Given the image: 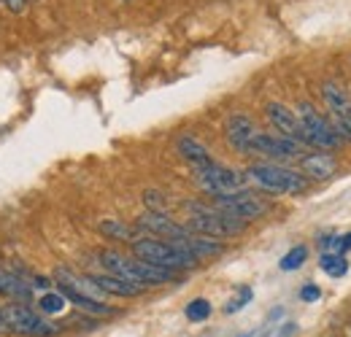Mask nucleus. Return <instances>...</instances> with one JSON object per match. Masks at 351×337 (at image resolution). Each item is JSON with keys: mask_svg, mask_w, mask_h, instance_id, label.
<instances>
[{"mask_svg": "<svg viewBox=\"0 0 351 337\" xmlns=\"http://www.w3.org/2000/svg\"><path fill=\"white\" fill-rule=\"evenodd\" d=\"M100 264L106 267V273H114L130 284H138V286H165L176 281V270H168V267H157V264H149L138 256H122L117 251H103L100 253Z\"/></svg>", "mask_w": 351, "mask_h": 337, "instance_id": "f257e3e1", "label": "nucleus"}, {"mask_svg": "<svg viewBox=\"0 0 351 337\" xmlns=\"http://www.w3.org/2000/svg\"><path fill=\"white\" fill-rule=\"evenodd\" d=\"M186 229H192L195 235H206V238H214V240H224V238H232L238 232L246 229V221L224 213L221 208H211V205H203V203H186Z\"/></svg>", "mask_w": 351, "mask_h": 337, "instance_id": "f03ea898", "label": "nucleus"}, {"mask_svg": "<svg viewBox=\"0 0 351 337\" xmlns=\"http://www.w3.org/2000/svg\"><path fill=\"white\" fill-rule=\"evenodd\" d=\"M246 178L270 195H303L311 186V181L303 173L284 168L278 162H257L246 170Z\"/></svg>", "mask_w": 351, "mask_h": 337, "instance_id": "7ed1b4c3", "label": "nucleus"}, {"mask_svg": "<svg viewBox=\"0 0 351 337\" xmlns=\"http://www.w3.org/2000/svg\"><path fill=\"white\" fill-rule=\"evenodd\" d=\"M132 253L149 264H157V267H168V270H192L197 267L200 259H195L189 251L178 249L171 240H157V238H138L132 243Z\"/></svg>", "mask_w": 351, "mask_h": 337, "instance_id": "20e7f679", "label": "nucleus"}, {"mask_svg": "<svg viewBox=\"0 0 351 337\" xmlns=\"http://www.w3.org/2000/svg\"><path fill=\"white\" fill-rule=\"evenodd\" d=\"M298 119H300V143H308L319 151H332L341 146V138L332 129L330 119L322 116L311 103L298 105Z\"/></svg>", "mask_w": 351, "mask_h": 337, "instance_id": "39448f33", "label": "nucleus"}, {"mask_svg": "<svg viewBox=\"0 0 351 337\" xmlns=\"http://www.w3.org/2000/svg\"><path fill=\"white\" fill-rule=\"evenodd\" d=\"M0 316H3L5 329H11V332H16L22 337H51L60 332L57 324L41 319L38 313H33L25 305H8V308L0 310Z\"/></svg>", "mask_w": 351, "mask_h": 337, "instance_id": "423d86ee", "label": "nucleus"}, {"mask_svg": "<svg viewBox=\"0 0 351 337\" xmlns=\"http://www.w3.org/2000/svg\"><path fill=\"white\" fill-rule=\"evenodd\" d=\"M249 154H260L273 162H284V160H298L303 157V146L295 138L287 135H267V132H257L249 140Z\"/></svg>", "mask_w": 351, "mask_h": 337, "instance_id": "0eeeda50", "label": "nucleus"}, {"mask_svg": "<svg viewBox=\"0 0 351 337\" xmlns=\"http://www.w3.org/2000/svg\"><path fill=\"white\" fill-rule=\"evenodd\" d=\"M195 178H197L200 189L208 192V195H230V192H238V189H243V184L249 181L243 173L221 168L217 162H211V165H206V168H195Z\"/></svg>", "mask_w": 351, "mask_h": 337, "instance_id": "6e6552de", "label": "nucleus"}, {"mask_svg": "<svg viewBox=\"0 0 351 337\" xmlns=\"http://www.w3.org/2000/svg\"><path fill=\"white\" fill-rule=\"evenodd\" d=\"M214 205L230 216H235V219H241V221L263 219L267 213V203L263 197H257L254 192H246V189H238L230 195H214Z\"/></svg>", "mask_w": 351, "mask_h": 337, "instance_id": "1a4fd4ad", "label": "nucleus"}, {"mask_svg": "<svg viewBox=\"0 0 351 337\" xmlns=\"http://www.w3.org/2000/svg\"><path fill=\"white\" fill-rule=\"evenodd\" d=\"M138 229H146L152 235H160V238H168V240H184L192 235V229H186V224H176L173 219H168L165 213L157 211H146L138 219Z\"/></svg>", "mask_w": 351, "mask_h": 337, "instance_id": "9d476101", "label": "nucleus"}, {"mask_svg": "<svg viewBox=\"0 0 351 337\" xmlns=\"http://www.w3.org/2000/svg\"><path fill=\"white\" fill-rule=\"evenodd\" d=\"M265 116L270 127L278 132V135H287V138H295L300 140V119L292 108H287L284 103H267L265 105Z\"/></svg>", "mask_w": 351, "mask_h": 337, "instance_id": "9b49d317", "label": "nucleus"}, {"mask_svg": "<svg viewBox=\"0 0 351 337\" xmlns=\"http://www.w3.org/2000/svg\"><path fill=\"white\" fill-rule=\"evenodd\" d=\"M224 135H227V143H230L238 154H249V140L257 135V127H254V122H252L246 114H235V116L227 119Z\"/></svg>", "mask_w": 351, "mask_h": 337, "instance_id": "f8f14e48", "label": "nucleus"}, {"mask_svg": "<svg viewBox=\"0 0 351 337\" xmlns=\"http://www.w3.org/2000/svg\"><path fill=\"white\" fill-rule=\"evenodd\" d=\"M335 170H338V162L327 151H313V154L300 157V173L308 181H327V178L335 175Z\"/></svg>", "mask_w": 351, "mask_h": 337, "instance_id": "ddd939ff", "label": "nucleus"}, {"mask_svg": "<svg viewBox=\"0 0 351 337\" xmlns=\"http://www.w3.org/2000/svg\"><path fill=\"white\" fill-rule=\"evenodd\" d=\"M176 149H178V154H181L192 168H206V165L214 162L211 154H208V149H206L197 138H192V135H181V138L176 140Z\"/></svg>", "mask_w": 351, "mask_h": 337, "instance_id": "4468645a", "label": "nucleus"}, {"mask_svg": "<svg viewBox=\"0 0 351 337\" xmlns=\"http://www.w3.org/2000/svg\"><path fill=\"white\" fill-rule=\"evenodd\" d=\"M322 97H324V103H327L330 114L343 116V119H349L351 122V95L343 89V86L327 82V84L322 86Z\"/></svg>", "mask_w": 351, "mask_h": 337, "instance_id": "2eb2a0df", "label": "nucleus"}, {"mask_svg": "<svg viewBox=\"0 0 351 337\" xmlns=\"http://www.w3.org/2000/svg\"><path fill=\"white\" fill-rule=\"evenodd\" d=\"M95 278V284L106 292V295H114V297H138L143 295L146 289L143 286H138V284H130V281H125V278H119V275H114V273H103V275H92Z\"/></svg>", "mask_w": 351, "mask_h": 337, "instance_id": "dca6fc26", "label": "nucleus"}, {"mask_svg": "<svg viewBox=\"0 0 351 337\" xmlns=\"http://www.w3.org/2000/svg\"><path fill=\"white\" fill-rule=\"evenodd\" d=\"M57 289H60V295L65 297L71 305H76V308L87 310V313H92V316H114V308H108L106 302H97V299H92V297L79 295L76 289H71V286H62V284H57Z\"/></svg>", "mask_w": 351, "mask_h": 337, "instance_id": "f3484780", "label": "nucleus"}, {"mask_svg": "<svg viewBox=\"0 0 351 337\" xmlns=\"http://www.w3.org/2000/svg\"><path fill=\"white\" fill-rule=\"evenodd\" d=\"M97 229H100L103 238H111V240H119V243H135L138 240L135 227L125 224V221H117V219H103L97 224Z\"/></svg>", "mask_w": 351, "mask_h": 337, "instance_id": "a211bd4d", "label": "nucleus"}, {"mask_svg": "<svg viewBox=\"0 0 351 337\" xmlns=\"http://www.w3.org/2000/svg\"><path fill=\"white\" fill-rule=\"evenodd\" d=\"M319 264H322V270H324L327 275H332V278H343V275L349 273V259H346V253L324 251L319 256Z\"/></svg>", "mask_w": 351, "mask_h": 337, "instance_id": "6ab92c4d", "label": "nucleus"}, {"mask_svg": "<svg viewBox=\"0 0 351 337\" xmlns=\"http://www.w3.org/2000/svg\"><path fill=\"white\" fill-rule=\"evenodd\" d=\"M186 319L189 321H195V324H200V321H206L208 316H211V302L208 299H203V297H197V299H192L189 305H186Z\"/></svg>", "mask_w": 351, "mask_h": 337, "instance_id": "aec40b11", "label": "nucleus"}, {"mask_svg": "<svg viewBox=\"0 0 351 337\" xmlns=\"http://www.w3.org/2000/svg\"><path fill=\"white\" fill-rule=\"evenodd\" d=\"M308 259V249L306 246H295L292 251L287 253L284 259H281V270H287V273H292V270H298V267H303Z\"/></svg>", "mask_w": 351, "mask_h": 337, "instance_id": "412c9836", "label": "nucleus"}, {"mask_svg": "<svg viewBox=\"0 0 351 337\" xmlns=\"http://www.w3.org/2000/svg\"><path fill=\"white\" fill-rule=\"evenodd\" d=\"M38 305H41V310H46V313H60L62 308H65V297L60 295H51V292H46L41 299H38Z\"/></svg>", "mask_w": 351, "mask_h": 337, "instance_id": "4be33fe9", "label": "nucleus"}, {"mask_svg": "<svg viewBox=\"0 0 351 337\" xmlns=\"http://www.w3.org/2000/svg\"><path fill=\"white\" fill-rule=\"evenodd\" d=\"M252 297H254V292H252L249 286H241L238 297H235V299H230V305L224 308V313H238V310H243V308L252 302Z\"/></svg>", "mask_w": 351, "mask_h": 337, "instance_id": "5701e85b", "label": "nucleus"}, {"mask_svg": "<svg viewBox=\"0 0 351 337\" xmlns=\"http://www.w3.org/2000/svg\"><path fill=\"white\" fill-rule=\"evenodd\" d=\"M143 203L149 205V211H157V213H165V197H162V192H146L143 195Z\"/></svg>", "mask_w": 351, "mask_h": 337, "instance_id": "b1692460", "label": "nucleus"}, {"mask_svg": "<svg viewBox=\"0 0 351 337\" xmlns=\"http://www.w3.org/2000/svg\"><path fill=\"white\" fill-rule=\"evenodd\" d=\"M319 297H322V289H319L316 284H308V286L300 289V299H303V302H316Z\"/></svg>", "mask_w": 351, "mask_h": 337, "instance_id": "393cba45", "label": "nucleus"}, {"mask_svg": "<svg viewBox=\"0 0 351 337\" xmlns=\"http://www.w3.org/2000/svg\"><path fill=\"white\" fill-rule=\"evenodd\" d=\"M11 14H22L25 8H27V0H0Z\"/></svg>", "mask_w": 351, "mask_h": 337, "instance_id": "a878e982", "label": "nucleus"}, {"mask_svg": "<svg viewBox=\"0 0 351 337\" xmlns=\"http://www.w3.org/2000/svg\"><path fill=\"white\" fill-rule=\"evenodd\" d=\"M298 332V324H284V329L278 332V337H292Z\"/></svg>", "mask_w": 351, "mask_h": 337, "instance_id": "bb28decb", "label": "nucleus"}, {"mask_svg": "<svg viewBox=\"0 0 351 337\" xmlns=\"http://www.w3.org/2000/svg\"><path fill=\"white\" fill-rule=\"evenodd\" d=\"M241 337H252V335H241Z\"/></svg>", "mask_w": 351, "mask_h": 337, "instance_id": "cd10ccee", "label": "nucleus"}, {"mask_svg": "<svg viewBox=\"0 0 351 337\" xmlns=\"http://www.w3.org/2000/svg\"><path fill=\"white\" fill-rule=\"evenodd\" d=\"M125 3H130V0H125Z\"/></svg>", "mask_w": 351, "mask_h": 337, "instance_id": "c85d7f7f", "label": "nucleus"}]
</instances>
